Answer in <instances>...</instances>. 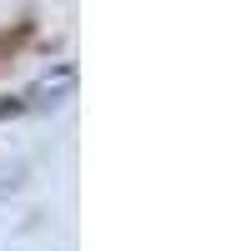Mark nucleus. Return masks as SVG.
<instances>
[]
</instances>
